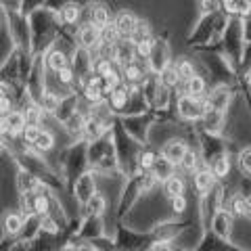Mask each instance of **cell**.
<instances>
[{
    "label": "cell",
    "mask_w": 251,
    "mask_h": 251,
    "mask_svg": "<svg viewBox=\"0 0 251 251\" xmlns=\"http://www.w3.org/2000/svg\"><path fill=\"white\" fill-rule=\"evenodd\" d=\"M178 113L184 117V120H199L201 115H205V109H203V103L197 100V97L193 94H184L178 100Z\"/></svg>",
    "instance_id": "1"
},
{
    "label": "cell",
    "mask_w": 251,
    "mask_h": 251,
    "mask_svg": "<svg viewBox=\"0 0 251 251\" xmlns=\"http://www.w3.org/2000/svg\"><path fill=\"white\" fill-rule=\"evenodd\" d=\"M115 25H117V29H120V36H122V38H132V36H134V31H136L138 19H136L132 13H126V11H124V13L117 15Z\"/></svg>",
    "instance_id": "2"
},
{
    "label": "cell",
    "mask_w": 251,
    "mask_h": 251,
    "mask_svg": "<svg viewBox=\"0 0 251 251\" xmlns=\"http://www.w3.org/2000/svg\"><path fill=\"white\" fill-rule=\"evenodd\" d=\"M186 145L182 143V140H170V143L163 147V159L170 161V163H180L184 159L186 155Z\"/></svg>",
    "instance_id": "3"
},
{
    "label": "cell",
    "mask_w": 251,
    "mask_h": 251,
    "mask_svg": "<svg viewBox=\"0 0 251 251\" xmlns=\"http://www.w3.org/2000/svg\"><path fill=\"white\" fill-rule=\"evenodd\" d=\"M80 42H82L84 49H97V46L103 42V36H100V27L94 25V23L82 27V31H80Z\"/></svg>",
    "instance_id": "4"
},
{
    "label": "cell",
    "mask_w": 251,
    "mask_h": 251,
    "mask_svg": "<svg viewBox=\"0 0 251 251\" xmlns=\"http://www.w3.org/2000/svg\"><path fill=\"white\" fill-rule=\"evenodd\" d=\"M25 126H27V117L21 111H11L9 115L2 117V128L4 130L9 128L11 132H15V134H19V132L25 130Z\"/></svg>",
    "instance_id": "5"
},
{
    "label": "cell",
    "mask_w": 251,
    "mask_h": 251,
    "mask_svg": "<svg viewBox=\"0 0 251 251\" xmlns=\"http://www.w3.org/2000/svg\"><path fill=\"white\" fill-rule=\"evenodd\" d=\"M166 193H168V197L170 199H174L178 197V195H182L184 193V180L176 176V174H172L166 178Z\"/></svg>",
    "instance_id": "6"
},
{
    "label": "cell",
    "mask_w": 251,
    "mask_h": 251,
    "mask_svg": "<svg viewBox=\"0 0 251 251\" xmlns=\"http://www.w3.org/2000/svg\"><path fill=\"white\" fill-rule=\"evenodd\" d=\"M159 80H161L163 88H174V86H178V82L182 80V77H180V74H178L176 67H166V69L161 72Z\"/></svg>",
    "instance_id": "7"
},
{
    "label": "cell",
    "mask_w": 251,
    "mask_h": 251,
    "mask_svg": "<svg viewBox=\"0 0 251 251\" xmlns=\"http://www.w3.org/2000/svg\"><path fill=\"white\" fill-rule=\"evenodd\" d=\"M46 65H49V69H52V72L57 74L63 67H67V57L61 50H52L49 57H46Z\"/></svg>",
    "instance_id": "8"
},
{
    "label": "cell",
    "mask_w": 251,
    "mask_h": 251,
    "mask_svg": "<svg viewBox=\"0 0 251 251\" xmlns=\"http://www.w3.org/2000/svg\"><path fill=\"white\" fill-rule=\"evenodd\" d=\"M224 6L228 13H239V15L251 13V0H224Z\"/></svg>",
    "instance_id": "9"
},
{
    "label": "cell",
    "mask_w": 251,
    "mask_h": 251,
    "mask_svg": "<svg viewBox=\"0 0 251 251\" xmlns=\"http://www.w3.org/2000/svg\"><path fill=\"white\" fill-rule=\"evenodd\" d=\"M214 172H209V170H201L195 174V186L199 188V191H209L211 184H214Z\"/></svg>",
    "instance_id": "10"
},
{
    "label": "cell",
    "mask_w": 251,
    "mask_h": 251,
    "mask_svg": "<svg viewBox=\"0 0 251 251\" xmlns=\"http://www.w3.org/2000/svg\"><path fill=\"white\" fill-rule=\"evenodd\" d=\"M214 226H216V232L220 234V237H228L230 234V216H226L224 211H220V214L216 216L214 220Z\"/></svg>",
    "instance_id": "11"
},
{
    "label": "cell",
    "mask_w": 251,
    "mask_h": 251,
    "mask_svg": "<svg viewBox=\"0 0 251 251\" xmlns=\"http://www.w3.org/2000/svg\"><path fill=\"white\" fill-rule=\"evenodd\" d=\"M31 145L36 147V151L44 153V151H50V149H52V145H54V138H52L50 132H44V130H42L40 134H38V138H36Z\"/></svg>",
    "instance_id": "12"
},
{
    "label": "cell",
    "mask_w": 251,
    "mask_h": 251,
    "mask_svg": "<svg viewBox=\"0 0 251 251\" xmlns=\"http://www.w3.org/2000/svg\"><path fill=\"white\" fill-rule=\"evenodd\" d=\"M132 54H136V50L132 49V46H128L126 49L124 44H115V54H113V59H117L122 63V65H128V63L132 61Z\"/></svg>",
    "instance_id": "13"
},
{
    "label": "cell",
    "mask_w": 251,
    "mask_h": 251,
    "mask_svg": "<svg viewBox=\"0 0 251 251\" xmlns=\"http://www.w3.org/2000/svg\"><path fill=\"white\" fill-rule=\"evenodd\" d=\"M186 90H188V94H193V97H201V94L205 92V82H203V77L193 75L191 80H186Z\"/></svg>",
    "instance_id": "14"
},
{
    "label": "cell",
    "mask_w": 251,
    "mask_h": 251,
    "mask_svg": "<svg viewBox=\"0 0 251 251\" xmlns=\"http://www.w3.org/2000/svg\"><path fill=\"white\" fill-rule=\"evenodd\" d=\"M153 49H155V44H153L151 38H140V40L134 42V50H136L138 57H151Z\"/></svg>",
    "instance_id": "15"
},
{
    "label": "cell",
    "mask_w": 251,
    "mask_h": 251,
    "mask_svg": "<svg viewBox=\"0 0 251 251\" xmlns=\"http://www.w3.org/2000/svg\"><path fill=\"white\" fill-rule=\"evenodd\" d=\"M40 107L44 109L46 113H57V109H59V97L54 92H46L44 97H42Z\"/></svg>",
    "instance_id": "16"
},
{
    "label": "cell",
    "mask_w": 251,
    "mask_h": 251,
    "mask_svg": "<svg viewBox=\"0 0 251 251\" xmlns=\"http://www.w3.org/2000/svg\"><path fill=\"white\" fill-rule=\"evenodd\" d=\"M100 36H103V42H111V44H115L117 38H122L115 23H107V25L100 27Z\"/></svg>",
    "instance_id": "17"
},
{
    "label": "cell",
    "mask_w": 251,
    "mask_h": 251,
    "mask_svg": "<svg viewBox=\"0 0 251 251\" xmlns=\"http://www.w3.org/2000/svg\"><path fill=\"white\" fill-rule=\"evenodd\" d=\"M21 226H23V220L17 214H9L4 218V228L9 234H17L21 230Z\"/></svg>",
    "instance_id": "18"
},
{
    "label": "cell",
    "mask_w": 251,
    "mask_h": 251,
    "mask_svg": "<svg viewBox=\"0 0 251 251\" xmlns=\"http://www.w3.org/2000/svg\"><path fill=\"white\" fill-rule=\"evenodd\" d=\"M228 170H230L228 157H226V155H220L218 159H216V163H214V174H216L218 178H222V176L228 174Z\"/></svg>",
    "instance_id": "19"
},
{
    "label": "cell",
    "mask_w": 251,
    "mask_h": 251,
    "mask_svg": "<svg viewBox=\"0 0 251 251\" xmlns=\"http://www.w3.org/2000/svg\"><path fill=\"white\" fill-rule=\"evenodd\" d=\"M92 23L99 27H103L109 23V13L107 9H103V6H97V9H92Z\"/></svg>",
    "instance_id": "20"
},
{
    "label": "cell",
    "mask_w": 251,
    "mask_h": 251,
    "mask_svg": "<svg viewBox=\"0 0 251 251\" xmlns=\"http://www.w3.org/2000/svg\"><path fill=\"white\" fill-rule=\"evenodd\" d=\"M88 205H90V211L92 214H103L105 211V197L103 195H92L90 201H88Z\"/></svg>",
    "instance_id": "21"
},
{
    "label": "cell",
    "mask_w": 251,
    "mask_h": 251,
    "mask_svg": "<svg viewBox=\"0 0 251 251\" xmlns=\"http://www.w3.org/2000/svg\"><path fill=\"white\" fill-rule=\"evenodd\" d=\"M67 130L72 132V134H80V132H84V130H86V122L82 120L80 115H74L72 120L67 122Z\"/></svg>",
    "instance_id": "22"
},
{
    "label": "cell",
    "mask_w": 251,
    "mask_h": 251,
    "mask_svg": "<svg viewBox=\"0 0 251 251\" xmlns=\"http://www.w3.org/2000/svg\"><path fill=\"white\" fill-rule=\"evenodd\" d=\"M86 99H88V100H92V103H97V100L100 99V94H103V86H99V84H88V86H86Z\"/></svg>",
    "instance_id": "23"
},
{
    "label": "cell",
    "mask_w": 251,
    "mask_h": 251,
    "mask_svg": "<svg viewBox=\"0 0 251 251\" xmlns=\"http://www.w3.org/2000/svg\"><path fill=\"white\" fill-rule=\"evenodd\" d=\"M31 209H34L38 216H46V211H49V201H46V197H42V195H36Z\"/></svg>",
    "instance_id": "24"
},
{
    "label": "cell",
    "mask_w": 251,
    "mask_h": 251,
    "mask_svg": "<svg viewBox=\"0 0 251 251\" xmlns=\"http://www.w3.org/2000/svg\"><path fill=\"white\" fill-rule=\"evenodd\" d=\"M42 111H44L42 107H29L27 111H25L27 124H31V126H38V124H40V120H42Z\"/></svg>",
    "instance_id": "25"
},
{
    "label": "cell",
    "mask_w": 251,
    "mask_h": 251,
    "mask_svg": "<svg viewBox=\"0 0 251 251\" xmlns=\"http://www.w3.org/2000/svg\"><path fill=\"white\" fill-rule=\"evenodd\" d=\"M126 100H128V92H126V88H115L111 92V103H113V107H124Z\"/></svg>",
    "instance_id": "26"
},
{
    "label": "cell",
    "mask_w": 251,
    "mask_h": 251,
    "mask_svg": "<svg viewBox=\"0 0 251 251\" xmlns=\"http://www.w3.org/2000/svg\"><path fill=\"white\" fill-rule=\"evenodd\" d=\"M178 74L182 80H191V77L195 75V69H193V63H188V61H180L178 63Z\"/></svg>",
    "instance_id": "27"
},
{
    "label": "cell",
    "mask_w": 251,
    "mask_h": 251,
    "mask_svg": "<svg viewBox=\"0 0 251 251\" xmlns=\"http://www.w3.org/2000/svg\"><path fill=\"white\" fill-rule=\"evenodd\" d=\"M77 17H80V9H77L75 4H67L65 9H63V19L67 23H75Z\"/></svg>",
    "instance_id": "28"
},
{
    "label": "cell",
    "mask_w": 251,
    "mask_h": 251,
    "mask_svg": "<svg viewBox=\"0 0 251 251\" xmlns=\"http://www.w3.org/2000/svg\"><path fill=\"white\" fill-rule=\"evenodd\" d=\"M239 166H241L243 172L251 174V149H245V151H241V155H239Z\"/></svg>",
    "instance_id": "29"
},
{
    "label": "cell",
    "mask_w": 251,
    "mask_h": 251,
    "mask_svg": "<svg viewBox=\"0 0 251 251\" xmlns=\"http://www.w3.org/2000/svg\"><path fill=\"white\" fill-rule=\"evenodd\" d=\"M124 69H126V77H128V80H132V82H136V80H140V77H143V72H140V67L134 65V63H128V65H124Z\"/></svg>",
    "instance_id": "30"
},
{
    "label": "cell",
    "mask_w": 251,
    "mask_h": 251,
    "mask_svg": "<svg viewBox=\"0 0 251 251\" xmlns=\"http://www.w3.org/2000/svg\"><path fill=\"white\" fill-rule=\"evenodd\" d=\"M111 59H107V57H100L99 59V63H97V65H94V72H97L99 75H105V74H109V72H111Z\"/></svg>",
    "instance_id": "31"
},
{
    "label": "cell",
    "mask_w": 251,
    "mask_h": 251,
    "mask_svg": "<svg viewBox=\"0 0 251 251\" xmlns=\"http://www.w3.org/2000/svg\"><path fill=\"white\" fill-rule=\"evenodd\" d=\"M232 211H234L237 216H247V199L234 197V199H232Z\"/></svg>",
    "instance_id": "32"
},
{
    "label": "cell",
    "mask_w": 251,
    "mask_h": 251,
    "mask_svg": "<svg viewBox=\"0 0 251 251\" xmlns=\"http://www.w3.org/2000/svg\"><path fill=\"white\" fill-rule=\"evenodd\" d=\"M180 166H182L184 170H188V172H193L195 168H197V155H195L193 151H186L184 159L180 161Z\"/></svg>",
    "instance_id": "33"
},
{
    "label": "cell",
    "mask_w": 251,
    "mask_h": 251,
    "mask_svg": "<svg viewBox=\"0 0 251 251\" xmlns=\"http://www.w3.org/2000/svg\"><path fill=\"white\" fill-rule=\"evenodd\" d=\"M40 128H38V126H31V124H27L25 126V130H23L21 132V134H23V138H25L27 140V143H34V140L38 138V134H40Z\"/></svg>",
    "instance_id": "34"
},
{
    "label": "cell",
    "mask_w": 251,
    "mask_h": 251,
    "mask_svg": "<svg viewBox=\"0 0 251 251\" xmlns=\"http://www.w3.org/2000/svg\"><path fill=\"white\" fill-rule=\"evenodd\" d=\"M57 80H59L61 84H72V82H74V69L63 67L61 72H57Z\"/></svg>",
    "instance_id": "35"
},
{
    "label": "cell",
    "mask_w": 251,
    "mask_h": 251,
    "mask_svg": "<svg viewBox=\"0 0 251 251\" xmlns=\"http://www.w3.org/2000/svg\"><path fill=\"white\" fill-rule=\"evenodd\" d=\"M86 132L90 138H97L100 134V124L99 122H86Z\"/></svg>",
    "instance_id": "36"
},
{
    "label": "cell",
    "mask_w": 251,
    "mask_h": 251,
    "mask_svg": "<svg viewBox=\"0 0 251 251\" xmlns=\"http://www.w3.org/2000/svg\"><path fill=\"white\" fill-rule=\"evenodd\" d=\"M172 207H174V211H178V214H182V211L186 209V199L182 197V195H178V197L172 199Z\"/></svg>",
    "instance_id": "37"
},
{
    "label": "cell",
    "mask_w": 251,
    "mask_h": 251,
    "mask_svg": "<svg viewBox=\"0 0 251 251\" xmlns=\"http://www.w3.org/2000/svg\"><path fill=\"white\" fill-rule=\"evenodd\" d=\"M134 36H136V40H140V38H149V25H147L145 21H138Z\"/></svg>",
    "instance_id": "38"
},
{
    "label": "cell",
    "mask_w": 251,
    "mask_h": 251,
    "mask_svg": "<svg viewBox=\"0 0 251 251\" xmlns=\"http://www.w3.org/2000/svg\"><path fill=\"white\" fill-rule=\"evenodd\" d=\"M140 166H143V168H153V166H155L153 153H145L143 157H140Z\"/></svg>",
    "instance_id": "39"
},
{
    "label": "cell",
    "mask_w": 251,
    "mask_h": 251,
    "mask_svg": "<svg viewBox=\"0 0 251 251\" xmlns=\"http://www.w3.org/2000/svg\"><path fill=\"white\" fill-rule=\"evenodd\" d=\"M201 9L203 11H214L216 9V0H201Z\"/></svg>",
    "instance_id": "40"
},
{
    "label": "cell",
    "mask_w": 251,
    "mask_h": 251,
    "mask_svg": "<svg viewBox=\"0 0 251 251\" xmlns=\"http://www.w3.org/2000/svg\"><path fill=\"white\" fill-rule=\"evenodd\" d=\"M42 226H44V228L49 230V232H54V230H57V226H54V222H52L50 218H44V220H42Z\"/></svg>",
    "instance_id": "41"
},
{
    "label": "cell",
    "mask_w": 251,
    "mask_h": 251,
    "mask_svg": "<svg viewBox=\"0 0 251 251\" xmlns=\"http://www.w3.org/2000/svg\"><path fill=\"white\" fill-rule=\"evenodd\" d=\"M247 216L251 218V195H249V197H247Z\"/></svg>",
    "instance_id": "42"
}]
</instances>
